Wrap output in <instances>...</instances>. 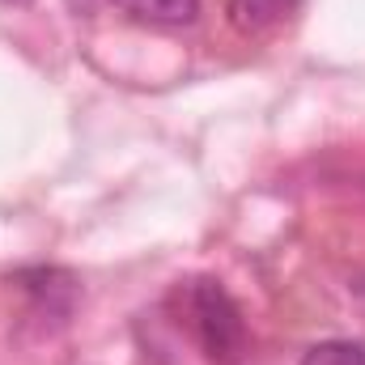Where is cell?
Masks as SVG:
<instances>
[{"label":"cell","mask_w":365,"mask_h":365,"mask_svg":"<svg viewBox=\"0 0 365 365\" xmlns=\"http://www.w3.org/2000/svg\"><path fill=\"white\" fill-rule=\"evenodd\" d=\"M187 323L212 365H238L247 353V323L238 302L225 293L221 280H191L187 293Z\"/></svg>","instance_id":"6da1fadb"},{"label":"cell","mask_w":365,"mask_h":365,"mask_svg":"<svg viewBox=\"0 0 365 365\" xmlns=\"http://www.w3.org/2000/svg\"><path fill=\"white\" fill-rule=\"evenodd\" d=\"M17 284L26 293H34V302L51 314H68L73 302H77V280L60 268H30V272H17Z\"/></svg>","instance_id":"7a4b0ae2"},{"label":"cell","mask_w":365,"mask_h":365,"mask_svg":"<svg viewBox=\"0 0 365 365\" xmlns=\"http://www.w3.org/2000/svg\"><path fill=\"white\" fill-rule=\"evenodd\" d=\"M293 4L297 0H225V13L238 34H264L293 13Z\"/></svg>","instance_id":"3957f363"},{"label":"cell","mask_w":365,"mask_h":365,"mask_svg":"<svg viewBox=\"0 0 365 365\" xmlns=\"http://www.w3.org/2000/svg\"><path fill=\"white\" fill-rule=\"evenodd\" d=\"M110 4L149 26H191L200 17V0H110Z\"/></svg>","instance_id":"277c9868"},{"label":"cell","mask_w":365,"mask_h":365,"mask_svg":"<svg viewBox=\"0 0 365 365\" xmlns=\"http://www.w3.org/2000/svg\"><path fill=\"white\" fill-rule=\"evenodd\" d=\"M302 365H365V344L357 340H319L306 349Z\"/></svg>","instance_id":"5b68a950"},{"label":"cell","mask_w":365,"mask_h":365,"mask_svg":"<svg viewBox=\"0 0 365 365\" xmlns=\"http://www.w3.org/2000/svg\"><path fill=\"white\" fill-rule=\"evenodd\" d=\"M4 4H30V0H4Z\"/></svg>","instance_id":"8992f818"}]
</instances>
